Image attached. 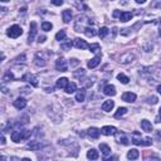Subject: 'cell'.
<instances>
[{"label":"cell","mask_w":161,"mask_h":161,"mask_svg":"<svg viewBox=\"0 0 161 161\" xmlns=\"http://www.w3.org/2000/svg\"><path fill=\"white\" fill-rule=\"evenodd\" d=\"M113 107H115V102L111 101V99H108V101H105L102 103V110L105 112H110L113 110Z\"/></svg>","instance_id":"15"},{"label":"cell","mask_w":161,"mask_h":161,"mask_svg":"<svg viewBox=\"0 0 161 161\" xmlns=\"http://www.w3.org/2000/svg\"><path fill=\"white\" fill-rule=\"evenodd\" d=\"M63 3H64V0H52V4L55 6H60Z\"/></svg>","instance_id":"41"},{"label":"cell","mask_w":161,"mask_h":161,"mask_svg":"<svg viewBox=\"0 0 161 161\" xmlns=\"http://www.w3.org/2000/svg\"><path fill=\"white\" fill-rule=\"evenodd\" d=\"M25 106H27V99L24 97H18L14 101V107L18 108V110H23Z\"/></svg>","instance_id":"6"},{"label":"cell","mask_w":161,"mask_h":161,"mask_svg":"<svg viewBox=\"0 0 161 161\" xmlns=\"http://www.w3.org/2000/svg\"><path fill=\"white\" fill-rule=\"evenodd\" d=\"M1 89H3V93H6L8 91H6V88L5 87H1Z\"/></svg>","instance_id":"51"},{"label":"cell","mask_w":161,"mask_h":161,"mask_svg":"<svg viewBox=\"0 0 161 161\" xmlns=\"http://www.w3.org/2000/svg\"><path fill=\"white\" fill-rule=\"evenodd\" d=\"M84 34H86L87 37H94L97 34V32H96V29H94V28H92V27H87L86 29H84Z\"/></svg>","instance_id":"28"},{"label":"cell","mask_w":161,"mask_h":161,"mask_svg":"<svg viewBox=\"0 0 161 161\" xmlns=\"http://www.w3.org/2000/svg\"><path fill=\"white\" fill-rule=\"evenodd\" d=\"M160 113H161V108H160Z\"/></svg>","instance_id":"53"},{"label":"cell","mask_w":161,"mask_h":161,"mask_svg":"<svg viewBox=\"0 0 161 161\" xmlns=\"http://www.w3.org/2000/svg\"><path fill=\"white\" fill-rule=\"evenodd\" d=\"M99 150H101V152L105 155V156H108L111 154V147L108 145H106V144H101L99 145Z\"/></svg>","instance_id":"27"},{"label":"cell","mask_w":161,"mask_h":161,"mask_svg":"<svg viewBox=\"0 0 161 161\" xmlns=\"http://www.w3.org/2000/svg\"><path fill=\"white\" fill-rule=\"evenodd\" d=\"M74 47L77 49H88L89 48V44L87 43L86 40L80 39V38H77V39H74Z\"/></svg>","instance_id":"3"},{"label":"cell","mask_w":161,"mask_h":161,"mask_svg":"<svg viewBox=\"0 0 161 161\" xmlns=\"http://www.w3.org/2000/svg\"><path fill=\"white\" fill-rule=\"evenodd\" d=\"M55 69L59 72H67L68 70V63L64 58H59L55 60Z\"/></svg>","instance_id":"2"},{"label":"cell","mask_w":161,"mask_h":161,"mask_svg":"<svg viewBox=\"0 0 161 161\" xmlns=\"http://www.w3.org/2000/svg\"><path fill=\"white\" fill-rule=\"evenodd\" d=\"M139 156H140V152H139V150H136V149H131L129 152H127V159H130V160H136Z\"/></svg>","instance_id":"22"},{"label":"cell","mask_w":161,"mask_h":161,"mask_svg":"<svg viewBox=\"0 0 161 161\" xmlns=\"http://www.w3.org/2000/svg\"><path fill=\"white\" fill-rule=\"evenodd\" d=\"M101 132L105 136H111V135H115L117 130H116V127H113V126H103L101 129Z\"/></svg>","instance_id":"7"},{"label":"cell","mask_w":161,"mask_h":161,"mask_svg":"<svg viewBox=\"0 0 161 161\" xmlns=\"http://www.w3.org/2000/svg\"><path fill=\"white\" fill-rule=\"evenodd\" d=\"M142 145H144V146H150V145H152V140L149 139V137H146V139H144V141H142Z\"/></svg>","instance_id":"40"},{"label":"cell","mask_w":161,"mask_h":161,"mask_svg":"<svg viewBox=\"0 0 161 161\" xmlns=\"http://www.w3.org/2000/svg\"><path fill=\"white\" fill-rule=\"evenodd\" d=\"M88 49L91 50V52H93V53H96V52H99V50H101V47H99V44H97V43H93V44L89 45Z\"/></svg>","instance_id":"35"},{"label":"cell","mask_w":161,"mask_h":161,"mask_svg":"<svg viewBox=\"0 0 161 161\" xmlns=\"http://www.w3.org/2000/svg\"><path fill=\"white\" fill-rule=\"evenodd\" d=\"M37 35V23L35 22H32L30 23V30H29V37H28V43H32L34 37Z\"/></svg>","instance_id":"4"},{"label":"cell","mask_w":161,"mask_h":161,"mask_svg":"<svg viewBox=\"0 0 161 161\" xmlns=\"http://www.w3.org/2000/svg\"><path fill=\"white\" fill-rule=\"evenodd\" d=\"M135 1L137 4H144V3H146V0H135Z\"/></svg>","instance_id":"47"},{"label":"cell","mask_w":161,"mask_h":161,"mask_svg":"<svg viewBox=\"0 0 161 161\" xmlns=\"http://www.w3.org/2000/svg\"><path fill=\"white\" fill-rule=\"evenodd\" d=\"M117 79L120 80L122 84H127V83L130 82V78L127 77L126 74H124V73H120V74H118V75H117Z\"/></svg>","instance_id":"29"},{"label":"cell","mask_w":161,"mask_h":161,"mask_svg":"<svg viewBox=\"0 0 161 161\" xmlns=\"http://www.w3.org/2000/svg\"><path fill=\"white\" fill-rule=\"evenodd\" d=\"M15 79V77H14L13 72H10V70H8V72L3 75V80L4 82H8V80H14Z\"/></svg>","instance_id":"31"},{"label":"cell","mask_w":161,"mask_h":161,"mask_svg":"<svg viewBox=\"0 0 161 161\" xmlns=\"http://www.w3.org/2000/svg\"><path fill=\"white\" fill-rule=\"evenodd\" d=\"M103 93L106 96H110V97H113L116 94V87L113 84H107V86L103 88Z\"/></svg>","instance_id":"8"},{"label":"cell","mask_w":161,"mask_h":161,"mask_svg":"<svg viewBox=\"0 0 161 161\" xmlns=\"http://www.w3.org/2000/svg\"><path fill=\"white\" fill-rule=\"evenodd\" d=\"M22 79H23V80H27V82H29V83H32L34 87H37V86H38L37 78H35L33 74H30V73H27V74H24V75H23V78H22Z\"/></svg>","instance_id":"13"},{"label":"cell","mask_w":161,"mask_h":161,"mask_svg":"<svg viewBox=\"0 0 161 161\" xmlns=\"http://www.w3.org/2000/svg\"><path fill=\"white\" fill-rule=\"evenodd\" d=\"M1 145H5V137L1 136Z\"/></svg>","instance_id":"48"},{"label":"cell","mask_w":161,"mask_h":161,"mask_svg":"<svg viewBox=\"0 0 161 161\" xmlns=\"http://www.w3.org/2000/svg\"><path fill=\"white\" fill-rule=\"evenodd\" d=\"M99 134H102L101 130H98L97 127H91V129H88L87 131V135L91 137V139H98Z\"/></svg>","instance_id":"12"},{"label":"cell","mask_w":161,"mask_h":161,"mask_svg":"<svg viewBox=\"0 0 161 161\" xmlns=\"http://www.w3.org/2000/svg\"><path fill=\"white\" fill-rule=\"evenodd\" d=\"M72 12L69 10V9H65V10L62 12V18H63V22L64 23H69L72 20Z\"/></svg>","instance_id":"16"},{"label":"cell","mask_w":161,"mask_h":161,"mask_svg":"<svg viewBox=\"0 0 161 161\" xmlns=\"http://www.w3.org/2000/svg\"><path fill=\"white\" fill-rule=\"evenodd\" d=\"M156 122H161V113H160L159 117H156Z\"/></svg>","instance_id":"49"},{"label":"cell","mask_w":161,"mask_h":161,"mask_svg":"<svg viewBox=\"0 0 161 161\" xmlns=\"http://www.w3.org/2000/svg\"><path fill=\"white\" fill-rule=\"evenodd\" d=\"M64 91H65V93H68V94L75 92V91H77V84H75L74 82H69L67 84V87L64 88Z\"/></svg>","instance_id":"21"},{"label":"cell","mask_w":161,"mask_h":161,"mask_svg":"<svg viewBox=\"0 0 161 161\" xmlns=\"http://www.w3.org/2000/svg\"><path fill=\"white\" fill-rule=\"evenodd\" d=\"M120 12H118V10H116V12H113V17H115V18H117V17H120Z\"/></svg>","instance_id":"45"},{"label":"cell","mask_w":161,"mask_h":161,"mask_svg":"<svg viewBox=\"0 0 161 161\" xmlns=\"http://www.w3.org/2000/svg\"><path fill=\"white\" fill-rule=\"evenodd\" d=\"M32 135V131L30 130H23L22 131V136H23V140H28Z\"/></svg>","instance_id":"37"},{"label":"cell","mask_w":161,"mask_h":161,"mask_svg":"<svg viewBox=\"0 0 161 161\" xmlns=\"http://www.w3.org/2000/svg\"><path fill=\"white\" fill-rule=\"evenodd\" d=\"M34 63L37 64V65H42V67H43V65H45V62L43 59H39L38 58V55L35 57V59H34Z\"/></svg>","instance_id":"38"},{"label":"cell","mask_w":161,"mask_h":161,"mask_svg":"<svg viewBox=\"0 0 161 161\" xmlns=\"http://www.w3.org/2000/svg\"><path fill=\"white\" fill-rule=\"evenodd\" d=\"M116 141L118 144H122V145H129V139L127 136L124 134V132H116Z\"/></svg>","instance_id":"5"},{"label":"cell","mask_w":161,"mask_h":161,"mask_svg":"<svg viewBox=\"0 0 161 161\" xmlns=\"http://www.w3.org/2000/svg\"><path fill=\"white\" fill-rule=\"evenodd\" d=\"M157 92L161 94V84H160V86H157Z\"/></svg>","instance_id":"50"},{"label":"cell","mask_w":161,"mask_h":161,"mask_svg":"<svg viewBox=\"0 0 161 161\" xmlns=\"http://www.w3.org/2000/svg\"><path fill=\"white\" fill-rule=\"evenodd\" d=\"M127 113V108L126 107H120L117 110V112L115 113V118H120V117H122L124 115H126Z\"/></svg>","instance_id":"30"},{"label":"cell","mask_w":161,"mask_h":161,"mask_svg":"<svg viewBox=\"0 0 161 161\" xmlns=\"http://www.w3.org/2000/svg\"><path fill=\"white\" fill-rule=\"evenodd\" d=\"M65 37H67L65 32H64V30H60V32H58V33L55 34V39L58 40V42H62V40L65 39Z\"/></svg>","instance_id":"32"},{"label":"cell","mask_w":161,"mask_h":161,"mask_svg":"<svg viewBox=\"0 0 161 161\" xmlns=\"http://www.w3.org/2000/svg\"><path fill=\"white\" fill-rule=\"evenodd\" d=\"M22 34H23V29L19 25H12L8 29V37H10V38H18Z\"/></svg>","instance_id":"1"},{"label":"cell","mask_w":161,"mask_h":161,"mask_svg":"<svg viewBox=\"0 0 161 161\" xmlns=\"http://www.w3.org/2000/svg\"><path fill=\"white\" fill-rule=\"evenodd\" d=\"M73 3H74V5L77 6L79 10H87L88 6L86 5V0H73Z\"/></svg>","instance_id":"20"},{"label":"cell","mask_w":161,"mask_h":161,"mask_svg":"<svg viewBox=\"0 0 161 161\" xmlns=\"http://www.w3.org/2000/svg\"><path fill=\"white\" fill-rule=\"evenodd\" d=\"M70 47H72V43H70V42H68V43H62L60 44V48H62L63 50H68V49H70Z\"/></svg>","instance_id":"39"},{"label":"cell","mask_w":161,"mask_h":161,"mask_svg":"<svg viewBox=\"0 0 161 161\" xmlns=\"http://www.w3.org/2000/svg\"><path fill=\"white\" fill-rule=\"evenodd\" d=\"M12 140L14 142H20V140H23L22 131H13L12 132Z\"/></svg>","instance_id":"24"},{"label":"cell","mask_w":161,"mask_h":161,"mask_svg":"<svg viewBox=\"0 0 161 161\" xmlns=\"http://www.w3.org/2000/svg\"><path fill=\"white\" fill-rule=\"evenodd\" d=\"M84 73H86V72H84V69L80 68V69H77V72H73V75L75 78H80V77H83V75H84Z\"/></svg>","instance_id":"36"},{"label":"cell","mask_w":161,"mask_h":161,"mask_svg":"<svg viewBox=\"0 0 161 161\" xmlns=\"http://www.w3.org/2000/svg\"><path fill=\"white\" fill-rule=\"evenodd\" d=\"M142 141H144V139H142V136H141L140 132L135 131L134 134H132V144L139 146V145H142Z\"/></svg>","instance_id":"11"},{"label":"cell","mask_w":161,"mask_h":161,"mask_svg":"<svg viewBox=\"0 0 161 161\" xmlns=\"http://www.w3.org/2000/svg\"><path fill=\"white\" fill-rule=\"evenodd\" d=\"M147 102H149V103H152V105H155V103H156V102H157V97H155V96H152V97H150Z\"/></svg>","instance_id":"42"},{"label":"cell","mask_w":161,"mask_h":161,"mask_svg":"<svg viewBox=\"0 0 161 161\" xmlns=\"http://www.w3.org/2000/svg\"><path fill=\"white\" fill-rule=\"evenodd\" d=\"M122 101L125 102H129V103H132L136 101V94L132 93V92H126L122 94Z\"/></svg>","instance_id":"9"},{"label":"cell","mask_w":161,"mask_h":161,"mask_svg":"<svg viewBox=\"0 0 161 161\" xmlns=\"http://www.w3.org/2000/svg\"><path fill=\"white\" fill-rule=\"evenodd\" d=\"M99 62H101V54H98V55H96L94 58H92L89 62L87 63V65H88V68H96L97 65L99 64Z\"/></svg>","instance_id":"14"},{"label":"cell","mask_w":161,"mask_h":161,"mask_svg":"<svg viewBox=\"0 0 161 161\" xmlns=\"http://www.w3.org/2000/svg\"><path fill=\"white\" fill-rule=\"evenodd\" d=\"M24 59H25V55H24V54H22L20 57H18V58H17L18 62H23V60H24Z\"/></svg>","instance_id":"43"},{"label":"cell","mask_w":161,"mask_h":161,"mask_svg":"<svg viewBox=\"0 0 161 161\" xmlns=\"http://www.w3.org/2000/svg\"><path fill=\"white\" fill-rule=\"evenodd\" d=\"M108 32H110V30H108V28H107V27H102L101 29L98 30V35L101 37V38H105V37L108 34Z\"/></svg>","instance_id":"34"},{"label":"cell","mask_w":161,"mask_h":161,"mask_svg":"<svg viewBox=\"0 0 161 161\" xmlns=\"http://www.w3.org/2000/svg\"><path fill=\"white\" fill-rule=\"evenodd\" d=\"M98 157H99V154H98L97 150L89 149V150L87 151V159H89V160H97Z\"/></svg>","instance_id":"17"},{"label":"cell","mask_w":161,"mask_h":161,"mask_svg":"<svg viewBox=\"0 0 161 161\" xmlns=\"http://www.w3.org/2000/svg\"><path fill=\"white\" fill-rule=\"evenodd\" d=\"M3 3H6V1H10V0H1Z\"/></svg>","instance_id":"52"},{"label":"cell","mask_w":161,"mask_h":161,"mask_svg":"<svg viewBox=\"0 0 161 161\" xmlns=\"http://www.w3.org/2000/svg\"><path fill=\"white\" fill-rule=\"evenodd\" d=\"M84 98H86V91H84V89H79V91L77 92V94H75V101L83 102Z\"/></svg>","instance_id":"26"},{"label":"cell","mask_w":161,"mask_h":161,"mask_svg":"<svg viewBox=\"0 0 161 161\" xmlns=\"http://www.w3.org/2000/svg\"><path fill=\"white\" fill-rule=\"evenodd\" d=\"M38 42H39V43H43V42H45V37L43 35V37H39V40H38Z\"/></svg>","instance_id":"44"},{"label":"cell","mask_w":161,"mask_h":161,"mask_svg":"<svg viewBox=\"0 0 161 161\" xmlns=\"http://www.w3.org/2000/svg\"><path fill=\"white\" fill-rule=\"evenodd\" d=\"M27 149H29L32 151H38L40 149V144L38 142V141H32V142H29L27 145Z\"/></svg>","instance_id":"25"},{"label":"cell","mask_w":161,"mask_h":161,"mask_svg":"<svg viewBox=\"0 0 161 161\" xmlns=\"http://www.w3.org/2000/svg\"><path fill=\"white\" fill-rule=\"evenodd\" d=\"M118 18H120L121 22L126 23V22H129V20H131V19H132V14H131L130 12H122Z\"/></svg>","instance_id":"19"},{"label":"cell","mask_w":161,"mask_h":161,"mask_svg":"<svg viewBox=\"0 0 161 161\" xmlns=\"http://www.w3.org/2000/svg\"><path fill=\"white\" fill-rule=\"evenodd\" d=\"M68 83H69V80H68V78H65V77H62V78L57 79V87H58V88H65Z\"/></svg>","instance_id":"23"},{"label":"cell","mask_w":161,"mask_h":161,"mask_svg":"<svg viewBox=\"0 0 161 161\" xmlns=\"http://www.w3.org/2000/svg\"><path fill=\"white\" fill-rule=\"evenodd\" d=\"M72 60V65H77L78 64V60L77 59H70Z\"/></svg>","instance_id":"46"},{"label":"cell","mask_w":161,"mask_h":161,"mask_svg":"<svg viewBox=\"0 0 161 161\" xmlns=\"http://www.w3.org/2000/svg\"><path fill=\"white\" fill-rule=\"evenodd\" d=\"M141 129L146 132H151L152 131V125H151V122L147 121V120H142L141 121Z\"/></svg>","instance_id":"18"},{"label":"cell","mask_w":161,"mask_h":161,"mask_svg":"<svg viewBox=\"0 0 161 161\" xmlns=\"http://www.w3.org/2000/svg\"><path fill=\"white\" fill-rule=\"evenodd\" d=\"M134 59H135V55H134V54H131V53H125V54L121 55L120 62L124 63V64H127V63H131Z\"/></svg>","instance_id":"10"},{"label":"cell","mask_w":161,"mask_h":161,"mask_svg":"<svg viewBox=\"0 0 161 161\" xmlns=\"http://www.w3.org/2000/svg\"><path fill=\"white\" fill-rule=\"evenodd\" d=\"M52 28H53L52 23H49V22H43V23H42V29H43L44 32H49Z\"/></svg>","instance_id":"33"}]
</instances>
